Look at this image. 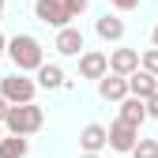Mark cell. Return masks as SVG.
<instances>
[{"label": "cell", "instance_id": "5b68a950", "mask_svg": "<svg viewBox=\"0 0 158 158\" xmlns=\"http://www.w3.org/2000/svg\"><path fill=\"white\" fill-rule=\"evenodd\" d=\"M135 143H139V128H132V124H124V121H113V124H109V147H113L117 154H132Z\"/></svg>", "mask_w": 158, "mask_h": 158}, {"label": "cell", "instance_id": "5bb4252c", "mask_svg": "<svg viewBox=\"0 0 158 158\" xmlns=\"http://www.w3.org/2000/svg\"><path fill=\"white\" fill-rule=\"evenodd\" d=\"M38 87L60 90V87H64V68H60V64H42V68H38Z\"/></svg>", "mask_w": 158, "mask_h": 158}, {"label": "cell", "instance_id": "9c48e42d", "mask_svg": "<svg viewBox=\"0 0 158 158\" xmlns=\"http://www.w3.org/2000/svg\"><path fill=\"white\" fill-rule=\"evenodd\" d=\"M98 94L106 98V102H124V98H132V90H128V79L124 75H106V79H98Z\"/></svg>", "mask_w": 158, "mask_h": 158}, {"label": "cell", "instance_id": "52a82bcc", "mask_svg": "<svg viewBox=\"0 0 158 158\" xmlns=\"http://www.w3.org/2000/svg\"><path fill=\"white\" fill-rule=\"evenodd\" d=\"M139 68H143V56L135 53V49H117V53L109 56V72H113V75H124V79H128V75H135Z\"/></svg>", "mask_w": 158, "mask_h": 158}, {"label": "cell", "instance_id": "e0dca14e", "mask_svg": "<svg viewBox=\"0 0 158 158\" xmlns=\"http://www.w3.org/2000/svg\"><path fill=\"white\" fill-rule=\"evenodd\" d=\"M143 72L158 75V49H147V53H143Z\"/></svg>", "mask_w": 158, "mask_h": 158}, {"label": "cell", "instance_id": "8fae6325", "mask_svg": "<svg viewBox=\"0 0 158 158\" xmlns=\"http://www.w3.org/2000/svg\"><path fill=\"white\" fill-rule=\"evenodd\" d=\"M128 90H132V98H154L158 94V75H151V72H135V75H128Z\"/></svg>", "mask_w": 158, "mask_h": 158}, {"label": "cell", "instance_id": "4fadbf2b", "mask_svg": "<svg viewBox=\"0 0 158 158\" xmlns=\"http://www.w3.org/2000/svg\"><path fill=\"white\" fill-rule=\"evenodd\" d=\"M94 30H98V38H102V42H121V38H124V19L102 15V19L94 23Z\"/></svg>", "mask_w": 158, "mask_h": 158}, {"label": "cell", "instance_id": "d6986e66", "mask_svg": "<svg viewBox=\"0 0 158 158\" xmlns=\"http://www.w3.org/2000/svg\"><path fill=\"white\" fill-rule=\"evenodd\" d=\"M109 4H113L117 11H132V8H139V0H109Z\"/></svg>", "mask_w": 158, "mask_h": 158}, {"label": "cell", "instance_id": "484cf974", "mask_svg": "<svg viewBox=\"0 0 158 158\" xmlns=\"http://www.w3.org/2000/svg\"><path fill=\"white\" fill-rule=\"evenodd\" d=\"M0 139H4V132H0Z\"/></svg>", "mask_w": 158, "mask_h": 158}, {"label": "cell", "instance_id": "7402d4cb", "mask_svg": "<svg viewBox=\"0 0 158 158\" xmlns=\"http://www.w3.org/2000/svg\"><path fill=\"white\" fill-rule=\"evenodd\" d=\"M4 53H8V38L0 34V56H4Z\"/></svg>", "mask_w": 158, "mask_h": 158}, {"label": "cell", "instance_id": "44dd1931", "mask_svg": "<svg viewBox=\"0 0 158 158\" xmlns=\"http://www.w3.org/2000/svg\"><path fill=\"white\" fill-rule=\"evenodd\" d=\"M8 109H11V106H8V98H4V94H0V124H4V121H8Z\"/></svg>", "mask_w": 158, "mask_h": 158}, {"label": "cell", "instance_id": "9a60e30c", "mask_svg": "<svg viewBox=\"0 0 158 158\" xmlns=\"http://www.w3.org/2000/svg\"><path fill=\"white\" fill-rule=\"evenodd\" d=\"M30 143H27V135H4L0 139V158H27Z\"/></svg>", "mask_w": 158, "mask_h": 158}, {"label": "cell", "instance_id": "ac0fdd59", "mask_svg": "<svg viewBox=\"0 0 158 158\" xmlns=\"http://www.w3.org/2000/svg\"><path fill=\"white\" fill-rule=\"evenodd\" d=\"M64 8H68V15L75 19V15H83V11L90 8V0H64Z\"/></svg>", "mask_w": 158, "mask_h": 158}, {"label": "cell", "instance_id": "d4e9b609", "mask_svg": "<svg viewBox=\"0 0 158 158\" xmlns=\"http://www.w3.org/2000/svg\"><path fill=\"white\" fill-rule=\"evenodd\" d=\"M83 158H98V154H83Z\"/></svg>", "mask_w": 158, "mask_h": 158}, {"label": "cell", "instance_id": "277c9868", "mask_svg": "<svg viewBox=\"0 0 158 158\" xmlns=\"http://www.w3.org/2000/svg\"><path fill=\"white\" fill-rule=\"evenodd\" d=\"M34 15L42 19V23L56 27V30L72 27V15H68V8H64V0H38V4H34Z\"/></svg>", "mask_w": 158, "mask_h": 158}, {"label": "cell", "instance_id": "ba28073f", "mask_svg": "<svg viewBox=\"0 0 158 158\" xmlns=\"http://www.w3.org/2000/svg\"><path fill=\"white\" fill-rule=\"evenodd\" d=\"M79 75H83V79H106L109 75V56L106 53H83V56H79Z\"/></svg>", "mask_w": 158, "mask_h": 158}, {"label": "cell", "instance_id": "7c38bea8", "mask_svg": "<svg viewBox=\"0 0 158 158\" xmlns=\"http://www.w3.org/2000/svg\"><path fill=\"white\" fill-rule=\"evenodd\" d=\"M117 121L139 128V124L147 121V102H143V98H124V102H121V117H117Z\"/></svg>", "mask_w": 158, "mask_h": 158}, {"label": "cell", "instance_id": "ffe728a7", "mask_svg": "<svg viewBox=\"0 0 158 158\" xmlns=\"http://www.w3.org/2000/svg\"><path fill=\"white\" fill-rule=\"evenodd\" d=\"M147 117H154V121H158V94L147 98Z\"/></svg>", "mask_w": 158, "mask_h": 158}, {"label": "cell", "instance_id": "8992f818", "mask_svg": "<svg viewBox=\"0 0 158 158\" xmlns=\"http://www.w3.org/2000/svg\"><path fill=\"white\" fill-rule=\"evenodd\" d=\"M83 30L79 27H64V30H56V42H53V49L60 53V56H83Z\"/></svg>", "mask_w": 158, "mask_h": 158}, {"label": "cell", "instance_id": "2e32d148", "mask_svg": "<svg viewBox=\"0 0 158 158\" xmlns=\"http://www.w3.org/2000/svg\"><path fill=\"white\" fill-rule=\"evenodd\" d=\"M132 158H158V139H139L132 151Z\"/></svg>", "mask_w": 158, "mask_h": 158}, {"label": "cell", "instance_id": "603a6c76", "mask_svg": "<svg viewBox=\"0 0 158 158\" xmlns=\"http://www.w3.org/2000/svg\"><path fill=\"white\" fill-rule=\"evenodd\" d=\"M151 45H154V49H158V27H154V30H151Z\"/></svg>", "mask_w": 158, "mask_h": 158}, {"label": "cell", "instance_id": "6da1fadb", "mask_svg": "<svg viewBox=\"0 0 158 158\" xmlns=\"http://www.w3.org/2000/svg\"><path fill=\"white\" fill-rule=\"evenodd\" d=\"M8 56H11V64L19 68V75H23V72H38V68L45 64V49L30 34H15L11 42H8Z\"/></svg>", "mask_w": 158, "mask_h": 158}, {"label": "cell", "instance_id": "30bf717a", "mask_svg": "<svg viewBox=\"0 0 158 158\" xmlns=\"http://www.w3.org/2000/svg\"><path fill=\"white\" fill-rule=\"evenodd\" d=\"M106 143H109V128L106 124H87L83 132H79V147H83L87 154H98Z\"/></svg>", "mask_w": 158, "mask_h": 158}, {"label": "cell", "instance_id": "7a4b0ae2", "mask_svg": "<svg viewBox=\"0 0 158 158\" xmlns=\"http://www.w3.org/2000/svg\"><path fill=\"white\" fill-rule=\"evenodd\" d=\"M42 124H45V113H42L38 102H30V106H11L8 109V121H4L8 135H34Z\"/></svg>", "mask_w": 158, "mask_h": 158}, {"label": "cell", "instance_id": "cb8c5ba5", "mask_svg": "<svg viewBox=\"0 0 158 158\" xmlns=\"http://www.w3.org/2000/svg\"><path fill=\"white\" fill-rule=\"evenodd\" d=\"M0 15H4V0H0Z\"/></svg>", "mask_w": 158, "mask_h": 158}, {"label": "cell", "instance_id": "3957f363", "mask_svg": "<svg viewBox=\"0 0 158 158\" xmlns=\"http://www.w3.org/2000/svg\"><path fill=\"white\" fill-rule=\"evenodd\" d=\"M34 90H38L34 79H23V75H4L0 79V94L8 98V106H30Z\"/></svg>", "mask_w": 158, "mask_h": 158}]
</instances>
